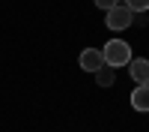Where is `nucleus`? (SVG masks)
Masks as SVG:
<instances>
[{
    "instance_id": "f257e3e1",
    "label": "nucleus",
    "mask_w": 149,
    "mask_h": 132,
    "mask_svg": "<svg viewBox=\"0 0 149 132\" xmlns=\"http://www.w3.org/2000/svg\"><path fill=\"white\" fill-rule=\"evenodd\" d=\"M102 57H104V63L107 66H128V60H131V45L128 42H122V39H110L104 48H102Z\"/></svg>"
},
{
    "instance_id": "6e6552de",
    "label": "nucleus",
    "mask_w": 149,
    "mask_h": 132,
    "mask_svg": "<svg viewBox=\"0 0 149 132\" xmlns=\"http://www.w3.org/2000/svg\"><path fill=\"white\" fill-rule=\"evenodd\" d=\"M93 3H95L98 9H104V12H110L113 6H119V0H93Z\"/></svg>"
},
{
    "instance_id": "423d86ee",
    "label": "nucleus",
    "mask_w": 149,
    "mask_h": 132,
    "mask_svg": "<svg viewBox=\"0 0 149 132\" xmlns=\"http://www.w3.org/2000/svg\"><path fill=\"white\" fill-rule=\"evenodd\" d=\"M93 75H95V81H98V84H102V87H110V84H113V81H116V69L104 63V66H102V69H98V72H93Z\"/></svg>"
},
{
    "instance_id": "39448f33",
    "label": "nucleus",
    "mask_w": 149,
    "mask_h": 132,
    "mask_svg": "<svg viewBox=\"0 0 149 132\" xmlns=\"http://www.w3.org/2000/svg\"><path fill=\"white\" fill-rule=\"evenodd\" d=\"M131 108H134V111H149V84H137V87H134Z\"/></svg>"
},
{
    "instance_id": "20e7f679",
    "label": "nucleus",
    "mask_w": 149,
    "mask_h": 132,
    "mask_svg": "<svg viewBox=\"0 0 149 132\" xmlns=\"http://www.w3.org/2000/svg\"><path fill=\"white\" fill-rule=\"evenodd\" d=\"M128 72L137 84H149V60L146 57H131L128 60Z\"/></svg>"
},
{
    "instance_id": "7ed1b4c3",
    "label": "nucleus",
    "mask_w": 149,
    "mask_h": 132,
    "mask_svg": "<svg viewBox=\"0 0 149 132\" xmlns=\"http://www.w3.org/2000/svg\"><path fill=\"white\" fill-rule=\"evenodd\" d=\"M104 66V57H102V51L98 48H84L81 51V69H86V72H98Z\"/></svg>"
},
{
    "instance_id": "f03ea898",
    "label": "nucleus",
    "mask_w": 149,
    "mask_h": 132,
    "mask_svg": "<svg viewBox=\"0 0 149 132\" xmlns=\"http://www.w3.org/2000/svg\"><path fill=\"white\" fill-rule=\"evenodd\" d=\"M131 21H134V12H131V9H125L122 3H119V6H113L110 12H104V24H107L113 33L128 30V27H131Z\"/></svg>"
},
{
    "instance_id": "0eeeda50",
    "label": "nucleus",
    "mask_w": 149,
    "mask_h": 132,
    "mask_svg": "<svg viewBox=\"0 0 149 132\" xmlns=\"http://www.w3.org/2000/svg\"><path fill=\"white\" fill-rule=\"evenodd\" d=\"M122 6L131 9V12H146V9H149V0H125Z\"/></svg>"
}]
</instances>
